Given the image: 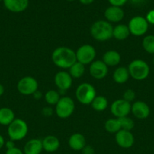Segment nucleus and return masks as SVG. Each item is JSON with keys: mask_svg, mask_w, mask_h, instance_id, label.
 Masks as SVG:
<instances>
[{"mask_svg": "<svg viewBox=\"0 0 154 154\" xmlns=\"http://www.w3.org/2000/svg\"><path fill=\"white\" fill-rule=\"evenodd\" d=\"M42 150V142L39 138L30 140L26 143L24 147V154H41Z\"/></svg>", "mask_w": 154, "mask_h": 154, "instance_id": "6ab92c4d", "label": "nucleus"}, {"mask_svg": "<svg viewBox=\"0 0 154 154\" xmlns=\"http://www.w3.org/2000/svg\"><path fill=\"white\" fill-rule=\"evenodd\" d=\"M5 147L7 148V150L14 148V147H15L14 141H12V140H9V141H6L5 144Z\"/></svg>", "mask_w": 154, "mask_h": 154, "instance_id": "f704fd0d", "label": "nucleus"}, {"mask_svg": "<svg viewBox=\"0 0 154 154\" xmlns=\"http://www.w3.org/2000/svg\"><path fill=\"white\" fill-rule=\"evenodd\" d=\"M96 90L89 83H82L77 87L75 90V96L77 100L82 105L91 104L96 97Z\"/></svg>", "mask_w": 154, "mask_h": 154, "instance_id": "39448f33", "label": "nucleus"}, {"mask_svg": "<svg viewBox=\"0 0 154 154\" xmlns=\"http://www.w3.org/2000/svg\"><path fill=\"white\" fill-rule=\"evenodd\" d=\"M0 1H2V0H0Z\"/></svg>", "mask_w": 154, "mask_h": 154, "instance_id": "c03bdc74", "label": "nucleus"}, {"mask_svg": "<svg viewBox=\"0 0 154 154\" xmlns=\"http://www.w3.org/2000/svg\"><path fill=\"white\" fill-rule=\"evenodd\" d=\"M79 1H80V2L82 3V4H84V5H89V4H91V3L93 2L95 0H79Z\"/></svg>", "mask_w": 154, "mask_h": 154, "instance_id": "4c0bfd02", "label": "nucleus"}, {"mask_svg": "<svg viewBox=\"0 0 154 154\" xmlns=\"http://www.w3.org/2000/svg\"><path fill=\"white\" fill-rule=\"evenodd\" d=\"M131 34L128 26L125 24H119L113 28V37L116 40L122 41L126 39Z\"/></svg>", "mask_w": 154, "mask_h": 154, "instance_id": "4be33fe9", "label": "nucleus"}, {"mask_svg": "<svg viewBox=\"0 0 154 154\" xmlns=\"http://www.w3.org/2000/svg\"><path fill=\"white\" fill-rule=\"evenodd\" d=\"M124 11L120 7L110 6L106 9L104 17L109 23H118L124 17Z\"/></svg>", "mask_w": 154, "mask_h": 154, "instance_id": "2eb2a0df", "label": "nucleus"}, {"mask_svg": "<svg viewBox=\"0 0 154 154\" xmlns=\"http://www.w3.org/2000/svg\"><path fill=\"white\" fill-rule=\"evenodd\" d=\"M54 83L59 90L66 91L72 86V78L68 72H59L54 77Z\"/></svg>", "mask_w": 154, "mask_h": 154, "instance_id": "ddd939ff", "label": "nucleus"}, {"mask_svg": "<svg viewBox=\"0 0 154 154\" xmlns=\"http://www.w3.org/2000/svg\"><path fill=\"white\" fill-rule=\"evenodd\" d=\"M132 1V2L134 3H140L142 2H143L144 0H131Z\"/></svg>", "mask_w": 154, "mask_h": 154, "instance_id": "a19ab883", "label": "nucleus"}, {"mask_svg": "<svg viewBox=\"0 0 154 154\" xmlns=\"http://www.w3.org/2000/svg\"><path fill=\"white\" fill-rule=\"evenodd\" d=\"M33 96H34L35 99H40V98L42 97V93H39V92L37 90V91H36V93H35L34 94H33Z\"/></svg>", "mask_w": 154, "mask_h": 154, "instance_id": "58836bf2", "label": "nucleus"}, {"mask_svg": "<svg viewBox=\"0 0 154 154\" xmlns=\"http://www.w3.org/2000/svg\"><path fill=\"white\" fill-rule=\"evenodd\" d=\"M5 144V141L4 138H3L2 135H0V150L4 147Z\"/></svg>", "mask_w": 154, "mask_h": 154, "instance_id": "e433bc0d", "label": "nucleus"}, {"mask_svg": "<svg viewBox=\"0 0 154 154\" xmlns=\"http://www.w3.org/2000/svg\"><path fill=\"white\" fill-rule=\"evenodd\" d=\"M130 75L128 70L125 67H119L113 72V78L117 84H124L129 78Z\"/></svg>", "mask_w": 154, "mask_h": 154, "instance_id": "5701e85b", "label": "nucleus"}, {"mask_svg": "<svg viewBox=\"0 0 154 154\" xmlns=\"http://www.w3.org/2000/svg\"><path fill=\"white\" fill-rule=\"evenodd\" d=\"M38 87L37 81L31 76L24 77L17 84L18 92L24 96L33 95L38 90Z\"/></svg>", "mask_w": 154, "mask_h": 154, "instance_id": "6e6552de", "label": "nucleus"}, {"mask_svg": "<svg viewBox=\"0 0 154 154\" xmlns=\"http://www.w3.org/2000/svg\"><path fill=\"white\" fill-rule=\"evenodd\" d=\"M131 112L134 117L140 120H143L149 117L150 109L146 103L143 101H137L131 105Z\"/></svg>", "mask_w": 154, "mask_h": 154, "instance_id": "4468645a", "label": "nucleus"}, {"mask_svg": "<svg viewBox=\"0 0 154 154\" xmlns=\"http://www.w3.org/2000/svg\"><path fill=\"white\" fill-rule=\"evenodd\" d=\"M85 65L76 61L69 69V73L72 78H80L85 73Z\"/></svg>", "mask_w": 154, "mask_h": 154, "instance_id": "393cba45", "label": "nucleus"}, {"mask_svg": "<svg viewBox=\"0 0 154 154\" xmlns=\"http://www.w3.org/2000/svg\"><path fill=\"white\" fill-rule=\"evenodd\" d=\"M77 61L83 65L91 64L95 61L96 57V51L91 45H84L78 48L75 52Z\"/></svg>", "mask_w": 154, "mask_h": 154, "instance_id": "1a4fd4ad", "label": "nucleus"}, {"mask_svg": "<svg viewBox=\"0 0 154 154\" xmlns=\"http://www.w3.org/2000/svg\"><path fill=\"white\" fill-rule=\"evenodd\" d=\"M91 107L97 111H104L108 106V101L107 98L103 96H97L91 102Z\"/></svg>", "mask_w": 154, "mask_h": 154, "instance_id": "b1692460", "label": "nucleus"}, {"mask_svg": "<svg viewBox=\"0 0 154 154\" xmlns=\"http://www.w3.org/2000/svg\"><path fill=\"white\" fill-rule=\"evenodd\" d=\"M116 142L122 148H130L134 143V135L130 131L121 129L116 134Z\"/></svg>", "mask_w": 154, "mask_h": 154, "instance_id": "f8f14e48", "label": "nucleus"}, {"mask_svg": "<svg viewBox=\"0 0 154 154\" xmlns=\"http://www.w3.org/2000/svg\"><path fill=\"white\" fill-rule=\"evenodd\" d=\"M42 113H43L44 115L45 116H50L52 113V110L50 108H45L42 110Z\"/></svg>", "mask_w": 154, "mask_h": 154, "instance_id": "c9c22d12", "label": "nucleus"}, {"mask_svg": "<svg viewBox=\"0 0 154 154\" xmlns=\"http://www.w3.org/2000/svg\"><path fill=\"white\" fill-rule=\"evenodd\" d=\"M113 27L106 20H98L91 27V35L98 42H105L113 38Z\"/></svg>", "mask_w": 154, "mask_h": 154, "instance_id": "f03ea898", "label": "nucleus"}, {"mask_svg": "<svg viewBox=\"0 0 154 154\" xmlns=\"http://www.w3.org/2000/svg\"><path fill=\"white\" fill-rule=\"evenodd\" d=\"M75 110V103L71 98L61 97L55 105V112L57 117L65 119L70 117Z\"/></svg>", "mask_w": 154, "mask_h": 154, "instance_id": "423d86ee", "label": "nucleus"}, {"mask_svg": "<svg viewBox=\"0 0 154 154\" xmlns=\"http://www.w3.org/2000/svg\"><path fill=\"white\" fill-rule=\"evenodd\" d=\"M104 128L107 132L112 134H116L119 130H121L120 123L118 118H111L107 120L104 124Z\"/></svg>", "mask_w": 154, "mask_h": 154, "instance_id": "a878e982", "label": "nucleus"}, {"mask_svg": "<svg viewBox=\"0 0 154 154\" xmlns=\"http://www.w3.org/2000/svg\"><path fill=\"white\" fill-rule=\"evenodd\" d=\"M15 119L14 111L9 108H0V124L2 126H8Z\"/></svg>", "mask_w": 154, "mask_h": 154, "instance_id": "412c9836", "label": "nucleus"}, {"mask_svg": "<svg viewBox=\"0 0 154 154\" xmlns=\"http://www.w3.org/2000/svg\"><path fill=\"white\" fill-rule=\"evenodd\" d=\"M110 111L116 118L127 117L131 111V105L123 99H117L112 103Z\"/></svg>", "mask_w": 154, "mask_h": 154, "instance_id": "9d476101", "label": "nucleus"}, {"mask_svg": "<svg viewBox=\"0 0 154 154\" xmlns=\"http://www.w3.org/2000/svg\"><path fill=\"white\" fill-rule=\"evenodd\" d=\"M51 60L60 69H69L77 61L75 52L67 47L56 48L51 54Z\"/></svg>", "mask_w": 154, "mask_h": 154, "instance_id": "f257e3e1", "label": "nucleus"}, {"mask_svg": "<svg viewBox=\"0 0 154 154\" xmlns=\"http://www.w3.org/2000/svg\"><path fill=\"white\" fill-rule=\"evenodd\" d=\"M146 20H147L148 23H150L154 25V9L149 11L147 13L146 17Z\"/></svg>", "mask_w": 154, "mask_h": 154, "instance_id": "473e14b6", "label": "nucleus"}, {"mask_svg": "<svg viewBox=\"0 0 154 154\" xmlns=\"http://www.w3.org/2000/svg\"><path fill=\"white\" fill-rule=\"evenodd\" d=\"M69 147L75 151H81L86 145V140L84 135L80 133L72 134L68 140Z\"/></svg>", "mask_w": 154, "mask_h": 154, "instance_id": "f3484780", "label": "nucleus"}, {"mask_svg": "<svg viewBox=\"0 0 154 154\" xmlns=\"http://www.w3.org/2000/svg\"><path fill=\"white\" fill-rule=\"evenodd\" d=\"M152 62H153V65H154V57H153V60H152Z\"/></svg>", "mask_w": 154, "mask_h": 154, "instance_id": "79ce46f5", "label": "nucleus"}, {"mask_svg": "<svg viewBox=\"0 0 154 154\" xmlns=\"http://www.w3.org/2000/svg\"><path fill=\"white\" fill-rule=\"evenodd\" d=\"M128 0H109V2L111 4L112 6H116V7H121L123 5L125 4V2Z\"/></svg>", "mask_w": 154, "mask_h": 154, "instance_id": "2f4dec72", "label": "nucleus"}, {"mask_svg": "<svg viewBox=\"0 0 154 154\" xmlns=\"http://www.w3.org/2000/svg\"><path fill=\"white\" fill-rule=\"evenodd\" d=\"M67 1H74V0H67Z\"/></svg>", "mask_w": 154, "mask_h": 154, "instance_id": "37998d69", "label": "nucleus"}, {"mask_svg": "<svg viewBox=\"0 0 154 154\" xmlns=\"http://www.w3.org/2000/svg\"><path fill=\"white\" fill-rule=\"evenodd\" d=\"M128 26L131 35L134 36H141L147 32L149 23L146 18L141 16H136L130 20Z\"/></svg>", "mask_w": 154, "mask_h": 154, "instance_id": "0eeeda50", "label": "nucleus"}, {"mask_svg": "<svg viewBox=\"0 0 154 154\" xmlns=\"http://www.w3.org/2000/svg\"><path fill=\"white\" fill-rule=\"evenodd\" d=\"M142 46L148 54H154V35H149L145 36L142 42Z\"/></svg>", "mask_w": 154, "mask_h": 154, "instance_id": "cd10ccee", "label": "nucleus"}, {"mask_svg": "<svg viewBox=\"0 0 154 154\" xmlns=\"http://www.w3.org/2000/svg\"><path fill=\"white\" fill-rule=\"evenodd\" d=\"M43 150L48 153H54L57 151L60 145V141L54 135H48L42 141Z\"/></svg>", "mask_w": 154, "mask_h": 154, "instance_id": "a211bd4d", "label": "nucleus"}, {"mask_svg": "<svg viewBox=\"0 0 154 154\" xmlns=\"http://www.w3.org/2000/svg\"><path fill=\"white\" fill-rule=\"evenodd\" d=\"M118 120H119V123H120L121 129H122V130L130 131L131 132V129H133V128L134 127V122L128 116L118 118Z\"/></svg>", "mask_w": 154, "mask_h": 154, "instance_id": "c85d7f7f", "label": "nucleus"}, {"mask_svg": "<svg viewBox=\"0 0 154 154\" xmlns=\"http://www.w3.org/2000/svg\"><path fill=\"white\" fill-rule=\"evenodd\" d=\"M28 133V126L24 120L15 118L14 121L8 126V135L10 140L14 141H21L27 136Z\"/></svg>", "mask_w": 154, "mask_h": 154, "instance_id": "7ed1b4c3", "label": "nucleus"}, {"mask_svg": "<svg viewBox=\"0 0 154 154\" xmlns=\"http://www.w3.org/2000/svg\"><path fill=\"white\" fill-rule=\"evenodd\" d=\"M5 154H24V151H22L21 149L15 147H14V148L9 149V150H6Z\"/></svg>", "mask_w": 154, "mask_h": 154, "instance_id": "72a5a7b5", "label": "nucleus"}, {"mask_svg": "<svg viewBox=\"0 0 154 154\" xmlns=\"http://www.w3.org/2000/svg\"><path fill=\"white\" fill-rule=\"evenodd\" d=\"M89 72L95 79H104L108 73V66L102 60H95L91 63Z\"/></svg>", "mask_w": 154, "mask_h": 154, "instance_id": "9b49d317", "label": "nucleus"}, {"mask_svg": "<svg viewBox=\"0 0 154 154\" xmlns=\"http://www.w3.org/2000/svg\"><path fill=\"white\" fill-rule=\"evenodd\" d=\"M103 62L107 66H116L119 64L121 61V56L119 52L116 51H108L103 56Z\"/></svg>", "mask_w": 154, "mask_h": 154, "instance_id": "aec40b11", "label": "nucleus"}, {"mask_svg": "<svg viewBox=\"0 0 154 154\" xmlns=\"http://www.w3.org/2000/svg\"><path fill=\"white\" fill-rule=\"evenodd\" d=\"M122 99L124 100H125L126 102L131 103V102L134 100L135 99V93L133 90H131V89H128V90H125L123 93V98Z\"/></svg>", "mask_w": 154, "mask_h": 154, "instance_id": "c756f323", "label": "nucleus"}, {"mask_svg": "<svg viewBox=\"0 0 154 154\" xmlns=\"http://www.w3.org/2000/svg\"><path fill=\"white\" fill-rule=\"evenodd\" d=\"M5 93V87L2 84H0V96H2Z\"/></svg>", "mask_w": 154, "mask_h": 154, "instance_id": "ea45409f", "label": "nucleus"}, {"mask_svg": "<svg viewBox=\"0 0 154 154\" xmlns=\"http://www.w3.org/2000/svg\"><path fill=\"white\" fill-rule=\"evenodd\" d=\"M129 75L136 81H143L146 79L149 74V66L142 60H134L128 65Z\"/></svg>", "mask_w": 154, "mask_h": 154, "instance_id": "20e7f679", "label": "nucleus"}, {"mask_svg": "<svg viewBox=\"0 0 154 154\" xmlns=\"http://www.w3.org/2000/svg\"><path fill=\"white\" fill-rule=\"evenodd\" d=\"M82 154H95V150L94 147L91 145H85L84 148L81 150Z\"/></svg>", "mask_w": 154, "mask_h": 154, "instance_id": "7c9ffc66", "label": "nucleus"}, {"mask_svg": "<svg viewBox=\"0 0 154 154\" xmlns=\"http://www.w3.org/2000/svg\"><path fill=\"white\" fill-rule=\"evenodd\" d=\"M6 8L14 13H20L27 8L29 0H3Z\"/></svg>", "mask_w": 154, "mask_h": 154, "instance_id": "dca6fc26", "label": "nucleus"}, {"mask_svg": "<svg viewBox=\"0 0 154 154\" xmlns=\"http://www.w3.org/2000/svg\"><path fill=\"white\" fill-rule=\"evenodd\" d=\"M60 95L58 92L54 90H50L45 94V100L51 105H56L60 99Z\"/></svg>", "mask_w": 154, "mask_h": 154, "instance_id": "bb28decb", "label": "nucleus"}]
</instances>
